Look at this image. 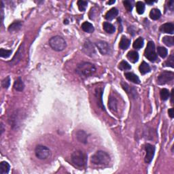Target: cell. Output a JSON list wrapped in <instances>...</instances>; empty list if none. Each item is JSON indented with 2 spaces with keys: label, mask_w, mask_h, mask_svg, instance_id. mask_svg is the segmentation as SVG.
<instances>
[{
  "label": "cell",
  "mask_w": 174,
  "mask_h": 174,
  "mask_svg": "<svg viewBox=\"0 0 174 174\" xmlns=\"http://www.w3.org/2000/svg\"><path fill=\"white\" fill-rule=\"evenodd\" d=\"M96 71V67L91 63L82 62L78 65L76 72L80 76L89 77L94 74Z\"/></svg>",
  "instance_id": "6da1fadb"
},
{
  "label": "cell",
  "mask_w": 174,
  "mask_h": 174,
  "mask_svg": "<svg viewBox=\"0 0 174 174\" xmlns=\"http://www.w3.org/2000/svg\"><path fill=\"white\" fill-rule=\"evenodd\" d=\"M110 155L103 151H97L91 157V162L96 165H108L110 162Z\"/></svg>",
  "instance_id": "7a4b0ae2"
},
{
  "label": "cell",
  "mask_w": 174,
  "mask_h": 174,
  "mask_svg": "<svg viewBox=\"0 0 174 174\" xmlns=\"http://www.w3.org/2000/svg\"><path fill=\"white\" fill-rule=\"evenodd\" d=\"M71 160L76 167L82 168L84 167L87 162V156L81 150H76L71 155Z\"/></svg>",
  "instance_id": "3957f363"
},
{
  "label": "cell",
  "mask_w": 174,
  "mask_h": 174,
  "mask_svg": "<svg viewBox=\"0 0 174 174\" xmlns=\"http://www.w3.org/2000/svg\"><path fill=\"white\" fill-rule=\"evenodd\" d=\"M49 45L55 51H62L67 46L65 40L59 35H56L51 38L49 40Z\"/></svg>",
  "instance_id": "277c9868"
},
{
  "label": "cell",
  "mask_w": 174,
  "mask_h": 174,
  "mask_svg": "<svg viewBox=\"0 0 174 174\" xmlns=\"http://www.w3.org/2000/svg\"><path fill=\"white\" fill-rule=\"evenodd\" d=\"M144 56L150 61H155L157 59V55L155 51V45L152 41L148 42L144 52Z\"/></svg>",
  "instance_id": "5b68a950"
},
{
  "label": "cell",
  "mask_w": 174,
  "mask_h": 174,
  "mask_svg": "<svg viewBox=\"0 0 174 174\" xmlns=\"http://www.w3.org/2000/svg\"><path fill=\"white\" fill-rule=\"evenodd\" d=\"M35 156L39 159L44 160L48 159L51 156V150L46 146L39 145L37 146L35 150Z\"/></svg>",
  "instance_id": "8992f818"
},
{
  "label": "cell",
  "mask_w": 174,
  "mask_h": 174,
  "mask_svg": "<svg viewBox=\"0 0 174 174\" xmlns=\"http://www.w3.org/2000/svg\"><path fill=\"white\" fill-rule=\"evenodd\" d=\"M174 78V74L172 71H164L162 73H160V75L158 77L157 83L159 85H163L168 83L170 81L173 80Z\"/></svg>",
  "instance_id": "52a82bcc"
},
{
  "label": "cell",
  "mask_w": 174,
  "mask_h": 174,
  "mask_svg": "<svg viewBox=\"0 0 174 174\" xmlns=\"http://www.w3.org/2000/svg\"><path fill=\"white\" fill-rule=\"evenodd\" d=\"M146 149V157H145V162L146 163H150L152 161L154 156L155 153V147L151 145L150 144H147L145 147Z\"/></svg>",
  "instance_id": "ba28073f"
},
{
  "label": "cell",
  "mask_w": 174,
  "mask_h": 174,
  "mask_svg": "<svg viewBox=\"0 0 174 174\" xmlns=\"http://www.w3.org/2000/svg\"><path fill=\"white\" fill-rule=\"evenodd\" d=\"M97 47L102 55H108L110 51L109 45L106 42L104 41H98L95 43Z\"/></svg>",
  "instance_id": "9c48e42d"
},
{
  "label": "cell",
  "mask_w": 174,
  "mask_h": 174,
  "mask_svg": "<svg viewBox=\"0 0 174 174\" xmlns=\"http://www.w3.org/2000/svg\"><path fill=\"white\" fill-rule=\"evenodd\" d=\"M160 31L161 32L169 33V34H173L174 33V25L171 22H167L162 25L160 27Z\"/></svg>",
  "instance_id": "30bf717a"
},
{
  "label": "cell",
  "mask_w": 174,
  "mask_h": 174,
  "mask_svg": "<svg viewBox=\"0 0 174 174\" xmlns=\"http://www.w3.org/2000/svg\"><path fill=\"white\" fill-rule=\"evenodd\" d=\"M76 138L78 142L82 144H87L88 142V135L84 131L79 130L76 132Z\"/></svg>",
  "instance_id": "8fae6325"
},
{
  "label": "cell",
  "mask_w": 174,
  "mask_h": 174,
  "mask_svg": "<svg viewBox=\"0 0 174 174\" xmlns=\"http://www.w3.org/2000/svg\"><path fill=\"white\" fill-rule=\"evenodd\" d=\"M118 14V10L116 8H112V9L108 11L105 15V19L108 20V21H112L117 17V15Z\"/></svg>",
  "instance_id": "7c38bea8"
},
{
  "label": "cell",
  "mask_w": 174,
  "mask_h": 174,
  "mask_svg": "<svg viewBox=\"0 0 174 174\" xmlns=\"http://www.w3.org/2000/svg\"><path fill=\"white\" fill-rule=\"evenodd\" d=\"M83 51L88 55H91L95 53V48L92 44L89 41H87L84 45Z\"/></svg>",
  "instance_id": "4fadbf2b"
},
{
  "label": "cell",
  "mask_w": 174,
  "mask_h": 174,
  "mask_svg": "<svg viewBox=\"0 0 174 174\" xmlns=\"http://www.w3.org/2000/svg\"><path fill=\"white\" fill-rule=\"evenodd\" d=\"M125 76L126 77V78L128 80L131 81L135 84H139L140 83V80L138 78V76L137 75H135L133 73H131V72H126V73L125 74Z\"/></svg>",
  "instance_id": "5bb4252c"
},
{
  "label": "cell",
  "mask_w": 174,
  "mask_h": 174,
  "mask_svg": "<svg viewBox=\"0 0 174 174\" xmlns=\"http://www.w3.org/2000/svg\"><path fill=\"white\" fill-rule=\"evenodd\" d=\"M131 44V40H129L125 36H123L119 44L120 48L122 50H126L129 48Z\"/></svg>",
  "instance_id": "9a60e30c"
},
{
  "label": "cell",
  "mask_w": 174,
  "mask_h": 174,
  "mask_svg": "<svg viewBox=\"0 0 174 174\" xmlns=\"http://www.w3.org/2000/svg\"><path fill=\"white\" fill-rule=\"evenodd\" d=\"M127 58L131 62L133 63H135L137 62V61H138L139 59V55L136 51H132L128 53Z\"/></svg>",
  "instance_id": "2e32d148"
},
{
  "label": "cell",
  "mask_w": 174,
  "mask_h": 174,
  "mask_svg": "<svg viewBox=\"0 0 174 174\" xmlns=\"http://www.w3.org/2000/svg\"><path fill=\"white\" fill-rule=\"evenodd\" d=\"M14 89L16 90L17 91H19L21 92L23 91L24 88H25V84L22 80H21V78H19L17 79V80L15 81L14 83Z\"/></svg>",
  "instance_id": "e0dca14e"
},
{
  "label": "cell",
  "mask_w": 174,
  "mask_h": 174,
  "mask_svg": "<svg viewBox=\"0 0 174 174\" xmlns=\"http://www.w3.org/2000/svg\"><path fill=\"white\" fill-rule=\"evenodd\" d=\"M103 27L105 32H107L108 33H110V34L114 33L115 32V31H116L115 27L108 22H105L104 23H103Z\"/></svg>",
  "instance_id": "ac0fdd59"
},
{
  "label": "cell",
  "mask_w": 174,
  "mask_h": 174,
  "mask_svg": "<svg viewBox=\"0 0 174 174\" xmlns=\"http://www.w3.org/2000/svg\"><path fill=\"white\" fill-rule=\"evenodd\" d=\"M139 71L142 75H144V74H146L147 73H149L150 71V67L149 66L148 63H146L145 61H143L141 65H139Z\"/></svg>",
  "instance_id": "d6986e66"
},
{
  "label": "cell",
  "mask_w": 174,
  "mask_h": 174,
  "mask_svg": "<svg viewBox=\"0 0 174 174\" xmlns=\"http://www.w3.org/2000/svg\"><path fill=\"white\" fill-rule=\"evenodd\" d=\"M82 29L84 31H85V32L89 33H92L95 30L94 26L92 25V24H91V22H84V23L82 25Z\"/></svg>",
  "instance_id": "ffe728a7"
},
{
  "label": "cell",
  "mask_w": 174,
  "mask_h": 174,
  "mask_svg": "<svg viewBox=\"0 0 174 174\" xmlns=\"http://www.w3.org/2000/svg\"><path fill=\"white\" fill-rule=\"evenodd\" d=\"M10 166L8 162L3 161L0 164V174H7L10 171Z\"/></svg>",
  "instance_id": "44dd1931"
},
{
  "label": "cell",
  "mask_w": 174,
  "mask_h": 174,
  "mask_svg": "<svg viewBox=\"0 0 174 174\" xmlns=\"http://www.w3.org/2000/svg\"><path fill=\"white\" fill-rule=\"evenodd\" d=\"M108 106L112 111H117V101L114 97H110L108 101Z\"/></svg>",
  "instance_id": "7402d4cb"
},
{
  "label": "cell",
  "mask_w": 174,
  "mask_h": 174,
  "mask_svg": "<svg viewBox=\"0 0 174 174\" xmlns=\"http://www.w3.org/2000/svg\"><path fill=\"white\" fill-rule=\"evenodd\" d=\"M160 16H161V13L159 9L154 8L152 10H151L150 12V17L151 19L152 20H158L160 19Z\"/></svg>",
  "instance_id": "603a6c76"
},
{
  "label": "cell",
  "mask_w": 174,
  "mask_h": 174,
  "mask_svg": "<svg viewBox=\"0 0 174 174\" xmlns=\"http://www.w3.org/2000/svg\"><path fill=\"white\" fill-rule=\"evenodd\" d=\"M22 23L20 21L14 22L12 24H11L10 27H8V31L10 32H14V31H17L21 28Z\"/></svg>",
  "instance_id": "cb8c5ba5"
},
{
  "label": "cell",
  "mask_w": 174,
  "mask_h": 174,
  "mask_svg": "<svg viewBox=\"0 0 174 174\" xmlns=\"http://www.w3.org/2000/svg\"><path fill=\"white\" fill-rule=\"evenodd\" d=\"M162 41L167 46H172L174 45L173 37L172 36H164Z\"/></svg>",
  "instance_id": "d4e9b609"
},
{
  "label": "cell",
  "mask_w": 174,
  "mask_h": 174,
  "mask_svg": "<svg viewBox=\"0 0 174 174\" xmlns=\"http://www.w3.org/2000/svg\"><path fill=\"white\" fill-rule=\"evenodd\" d=\"M144 41L143 38L139 37V38H137L136 40H135L134 43H133V48H135V49L142 48V47L144 46Z\"/></svg>",
  "instance_id": "484cf974"
},
{
  "label": "cell",
  "mask_w": 174,
  "mask_h": 174,
  "mask_svg": "<svg viewBox=\"0 0 174 174\" xmlns=\"http://www.w3.org/2000/svg\"><path fill=\"white\" fill-rule=\"evenodd\" d=\"M118 68L122 70V71H126V70H130L131 69V66L127 62L125 61H122L119 63Z\"/></svg>",
  "instance_id": "4316f807"
},
{
  "label": "cell",
  "mask_w": 174,
  "mask_h": 174,
  "mask_svg": "<svg viewBox=\"0 0 174 174\" xmlns=\"http://www.w3.org/2000/svg\"><path fill=\"white\" fill-rule=\"evenodd\" d=\"M136 10L139 14H142L145 10V5L143 2L137 1L136 3Z\"/></svg>",
  "instance_id": "83f0119b"
},
{
  "label": "cell",
  "mask_w": 174,
  "mask_h": 174,
  "mask_svg": "<svg viewBox=\"0 0 174 174\" xmlns=\"http://www.w3.org/2000/svg\"><path fill=\"white\" fill-rule=\"evenodd\" d=\"M160 98L163 101L167 100L169 97H170V92H169V90H167V89H162L160 92Z\"/></svg>",
  "instance_id": "f1b7e54d"
},
{
  "label": "cell",
  "mask_w": 174,
  "mask_h": 174,
  "mask_svg": "<svg viewBox=\"0 0 174 174\" xmlns=\"http://www.w3.org/2000/svg\"><path fill=\"white\" fill-rule=\"evenodd\" d=\"M157 51H158V54H159V55L162 58H165L167 55V54H168L167 49L162 46H159L157 49Z\"/></svg>",
  "instance_id": "f546056e"
},
{
  "label": "cell",
  "mask_w": 174,
  "mask_h": 174,
  "mask_svg": "<svg viewBox=\"0 0 174 174\" xmlns=\"http://www.w3.org/2000/svg\"><path fill=\"white\" fill-rule=\"evenodd\" d=\"M88 5V2L86 1H82V0H80L78 1V6L80 11L81 12H84L86 10Z\"/></svg>",
  "instance_id": "4dcf8cb0"
},
{
  "label": "cell",
  "mask_w": 174,
  "mask_h": 174,
  "mask_svg": "<svg viewBox=\"0 0 174 174\" xmlns=\"http://www.w3.org/2000/svg\"><path fill=\"white\" fill-rule=\"evenodd\" d=\"M165 65L167 67H171L173 68L174 67V55L173 54H171V55L169 56L168 59H167L165 63Z\"/></svg>",
  "instance_id": "1f68e13d"
},
{
  "label": "cell",
  "mask_w": 174,
  "mask_h": 174,
  "mask_svg": "<svg viewBox=\"0 0 174 174\" xmlns=\"http://www.w3.org/2000/svg\"><path fill=\"white\" fill-rule=\"evenodd\" d=\"M12 51H9V50H5L4 48H1L0 50V55L2 58H8L11 55Z\"/></svg>",
  "instance_id": "d6a6232c"
},
{
  "label": "cell",
  "mask_w": 174,
  "mask_h": 174,
  "mask_svg": "<svg viewBox=\"0 0 174 174\" xmlns=\"http://www.w3.org/2000/svg\"><path fill=\"white\" fill-rule=\"evenodd\" d=\"M10 78L9 76L6 77L5 79H4L3 80H2V82H1V86L2 87L4 88V89H8V87H10Z\"/></svg>",
  "instance_id": "836d02e7"
},
{
  "label": "cell",
  "mask_w": 174,
  "mask_h": 174,
  "mask_svg": "<svg viewBox=\"0 0 174 174\" xmlns=\"http://www.w3.org/2000/svg\"><path fill=\"white\" fill-rule=\"evenodd\" d=\"M123 4H124V6H125V8H126V10H127L128 12H131V10L133 9L132 1H129V0H126V1H123Z\"/></svg>",
  "instance_id": "e575fe53"
},
{
  "label": "cell",
  "mask_w": 174,
  "mask_h": 174,
  "mask_svg": "<svg viewBox=\"0 0 174 174\" xmlns=\"http://www.w3.org/2000/svg\"><path fill=\"white\" fill-rule=\"evenodd\" d=\"M173 4H174V1H169L168 2V6L171 10H173Z\"/></svg>",
  "instance_id": "d590c367"
},
{
  "label": "cell",
  "mask_w": 174,
  "mask_h": 174,
  "mask_svg": "<svg viewBox=\"0 0 174 174\" xmlns=\"http://www.w3.org/2000/svg\"><path fill=\"white\" fill-rule=\"evenodd\" d=\"M168 114L169 115V116L171 117V118H173V108H171L168 110Z\"/></svg>",
  "instance_id": "8d00e7d4"
},
{
  "label": "cell",
  "mask_w": 174,
  "mask_h": 174,
  "mask_svg": "<svg viewBox=\"0 0 174 174\" xmlns=\"http://www.w3.org/2000/svg\"><path fill=\"white\" fill-rule=\"evenodd\" d=\"M173 89H172V91H171V103L173 104Z\"/></svg>",
  "instance_id": "74e56055"
},
{
  "label": "cell",
  "mask_w": 174,
  "mask_h": 174,
  "mask_svg": "<svg viewBox=\"0 0 174 174\" xmlns=\"http://www.w3.org/2000/svg\"><path fill=\"white\" fill-rule=\"evenodd\" d=\"M155 1H146V3L148 4H154L155 3Z\"/></svg>",
  "instance_id": "f35d334b"
},
{
  "label": "cell",
  "mask_w": 174,
  "mask_h": 174,
  "mask_svg": "<svg viewBox=\"0 0 174 174\" xmlns=\"http://www.w3.org/2000/svg\"><path fill=\"white\" fill-rule=\"evenodd\" d=\"M115 2H116V1H115V0H114V1H108V4H114Z\"/></svg>",
  "instance_id": "ab89813d"
},
{
  "label": "cell",
  "mask_w": 174,
  "mask_h": 174,
  "mask_svg": "<svg viewBox=\"0 0 174 174\" xmlns=\"http://www.w3.org/2000/svg\"><path fill=\"white\" fill-rule=\"evenodd\" d=\"M1 133H3V131H4V129H3V125H2V124H1Z\"/></svg>",
  "instance_id": "60d3db41"
}]
</instances>
